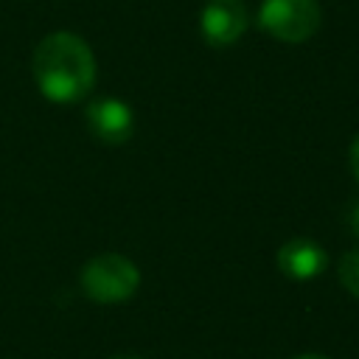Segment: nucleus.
<instances>
[{
  "mask_svg": "<svg viewBox=\"0 0 359 359\" xmlns=\"http://www.w3.org/2000/svg\"><path fill=\"white\" fill-rule=\"evenodd\" d=\"M247 31V8L241 0H205L202 36L213 48H227Z\"/></svg>",
  "mask_w": 359,
  "mask_h": 359,
  "instance_id": "nucleus-4",
  "label": "nucleus"
},
{
  "mask_svg": "<svg viewBox=\"0 0 359 359\" xmlns=\"http://www.w3.org/2000/svg\"><path fill=\"white\" fill-rule=\"evenodd\" d=\"M294 359H328V356H323V353H303V356H294Z\"/></svg>",
  "mask_w": 359,
  "mask_h": 359,
  "instance_id": "nucleus-10",
  "label": "nucleus"
},
{
  "mask_svg": "<svg viewBox=\"0 0 359 359\" xmlns=\"http://www.w3.org/2000/svg\"><path fill=\"white\" fill-rule=\"evenodd\" d=\"M323 11L317 0H264L258 8V25L289 45L306 42L317 34Z\"/></svg>",
  "mask_w": 359,
  "mask_h": 359,
  "instance_id": "nucleus-3",
  "label": "nucleus"
},
{
  "mask_svg": "<svg viewBox=\"0 0 359 359\" xmlns=\"http://www.w3.org/2000/svg\"><path fill=\"white\" fill-rule=\"evenodd\" d=\"M328 266V252L311 238H292L278 250V269L292 280H311Z\"/></svg>",
  "mask_w": 359,
  "mask_h": 359,
  "instance_id": "nucleus-6",
  "label": "nucleus"
},
{
  "mask_svg": "<svg viewBox=\"0 0 359 359\" xmlns=\"http://www.w3.org/2000/svg\"><path fill=\"white\" fill-rule=\"evenodd\" d=\"M348 160H351V171H353L356 182H359V135H356L353 143H351V154H348Z\"/></svg>",
  "mask_w": 359,
  "mask_h": 359,
  "instance_id": "nucleus-8",
  "label": "nucleus"
},
{
  "mask_svg": "<svg viewBox=\"0 0 359 359\" xmlns=\"http://www.w3.org/2000/svg\"><path fill=\"white\" fill-rule=\"evenodd\" d=\"M79 280H81V289L90 300L104 303V306H115V303L129 300L137 292L140 272L126 255L104 252V255H95L84 264Z\"/></svg>",
  "mask_w": 359,
  "mask_h": 359,
  "instance_id": "nucleus-2",
  "label": "nucleus"
},
{
  "mask_svg": "<svg viewBox=\"0 0 359 359\" xmlns=\"http://www.w3.org/2000/svg\"><path fill=\"white\" fill-rule=\"evenodd\" d=\"M109 359H137V356H129V353H115V356H109Z\"/></svg>",
  "mask_w": 359,
  "mask_h": 359,
  "instance_id": "nucleus-11",
  "label": "nucleus"
},
{
  "mask_svg": "<svg viewBox=\"0 0 359 359\" xmlns=\"http://www.w3.org/2000/svg\"><path fill=\"white\" fill-rule=\"evenodd\" d=\"M87 129L109 146L126 143L135 132V112L118 98H98L87 107Z\"/></svg>",
  "mask_w": 359,
  "mask_h": 359,
  "instance_id": "nucleus-5",
  "label": "nucleus"
},
{
  "mask_svg": "<svg viewBox=\"0 0 359 359\" xmlns=\"http://www.w3.org/2000/svg\"><path fill=\"white\" fill-rule=\"evenodd\" d=\"M348 224H351V230H353V236L359 238V202L351 208V213H348Z\"/></svg>",
  "mask_w": 359,
  "mask_h": 359,
  "instance_id": "nucleus-9",
  "label": "nucleus"
},
{
  "mask_svg": "<svg viewBox=\"0 0 359 359\" xmlns=\"http://www.w3.org/2000/svg\"><path fill=\"white\" fill-rule=\"evenodd\" d=\"M339 283L359 297V250H351L339 261Z\"/></svg>",
  "mask_w": 359,
  "mask_h": 359,
  "instance_id": "nucleus-7",
  "label": "nucleus"
},
{
  "mask_svg": "<svg viewBox=\"0 0 359 359\" xmlns=\"http://www.w3.org/2000/svg\"><path fill=\"white\" fill-rule=\"evenodd\" d=\"M31 73L48 101L73 104L84 98L95 84V56L81 36L56 31L36 45Z\"/></svg>",
  "mask_w": 359,
  "mask_h": 359,
  "instance_id": "nucleus-1",
  "label": "nucleus"
}]
</instances>
